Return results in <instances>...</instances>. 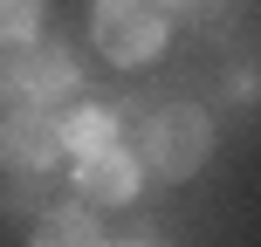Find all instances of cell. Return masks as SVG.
I'll use <instances>...</instances> for the list:
<instances>
[{"label": "cell", "instance_id": "cell-1", "mask_svg": "<svg viewBox=\"0 0 261 247\" xmlns=\"http://www.w3.org/2000/svg\"><path fill=\"white\" fill-rule=\"evenodd\" d=\"M206 158H213V117L199 103L179 96V103H158L144 117V165L158 179H193Z\"/></svg>", "mask_w": 261, "mask_h": 247}, {"label": "cell", "instance_id": "cell-2", "mask_svg": "<svg viewBox=\"0 0 261 247\" xmlns=\"http://www.w3.org/2000/svg\"><path fill=\"white\" fill-rule=\"evenodd\" d=\"M90 35H96V48H103L117 69H138V62H151V55L165 48L172 14L158 7V0H96Z\"/></svg>", "mask_w": 261, "mask_h": 247}, {"label": "cell", "instance_id": "cell-3", "mask_svg": "<svg viewBox=\"0 0 261 247\" xmlns=\"http://www.w3.org/2000/svg\"><path fill=\"white\" fill-rule=\"evenodd\" d=\"M14 90H21V103L62 110V103H76L83 69H76V55H69L62 41H21V48H14Z\"/></svg>", "mask_w": 261, "mask_h": 247}, {"label": "cell", "instance_id": "cell-4", "mask_svg": "<svg viewBox=\"0 0 261 247\" xmlns=\"http://www.w3.org/2000/svg\"><path fill=\"white\" fill-rule=\"evenodd\" d=\"M62 158H69V144H62V110L21 103L7 124H0V165H7V172H55Z\"/></svg>", "mask_w": 261, "mask_h": 247}, {"label": "cell", "instance_id": "cell-5", "mask_svg": "<svg viewBox=\"0 0 261 247\" xmlns=\"http://www.w3.org/2000/svg\"><path fill=\"white\" fill-rule=\"evenodd\" d=\"M138 185H144V165L130 158V144H110V151L76 158V193L96 199V206H124V199H138Z\"/></svg>", "mask_w": 261, "mask_h": 247}, {"label": "cell", "instance_id": "cell-6", "mask_svg": "<svg viewBox=\"0 0 261 247\" xmlns=\"http://www.w3.org/2000/svg\"><path fill=\"white\" fill-rule=\"evenodd\" d=\"M35 247H110V240H103V227H96L90 206L62 199L55 213H41V220H35Z\"/></svg>", "mask_w": 261, "mask_h": 247}, {"label": "cell", "instance_id": "cell-7", "mask_svg": "<svg viewBox=\"0 0 261 247\" xmlns=\"http://www.w3.org/2000/svg\"><path fill=\"white\" fill-rule=\"evenodd\" d=\"M62 193H69V185H55V172H14L0 213H14V220H41V213L62 206Z\"/></svg>", "mask_w": 261, "mask_h": 247}, {"label": "cell", "instance_id": "cell-8", "mask_svg": "<svg viewBox=\"0 0 261 247\" xmlns=\"http://www.w3.org/2000/svg\"><path fill=\"white\" fill-rule=\"evenodd\" d=\"M62 144H69L76 158L110 151V144H117V110H103V103H83L76 117H62Z\"/></svg>", "mask_w": 261, "mask_h": 247}, {"label": "cell", "instance_id": "cell-9", "mask_svg": "<svg viewBox=\"0 0 261 247\" xmlns=\"http://www.w3.org/2000/svg\"><path fill=\"white\" fill-rule=\"evenodd\" d=\"M41 28V0H0V48H21Z\"/></svg>", "mask_w": 261, "mask_h": 247}, {"label": "cell", "instance_id": "cell-10", "mask_svg": "<svg viewBox=\"0 0 261 247\" xmlns=\"http://www.w3.org/2000/svg\"><path fill=\"white\" fill-rule=\"evenodd\" d=\"M158 7H165V14H172V7H186V14H213L220 0H158Z\"/></svg>", "mask_w": 261, "mask_h": 247}, {"label": "cell", "instance_id": "cell-11", "mask_svg": "<svg viewBox=\"0 0 261 247\" xmlns=\"http://www.w3.org/2000/svg\"><path fill=\"white\" fill-rule=\"evenodd\" d=\"M130 247H151V240H130Z\"/></svg>", "mask_w": 261, "mask_h": 247}]
</instances>
